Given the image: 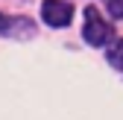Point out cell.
<instances>
[{
    "instance_id": "obj_1",
    "label": "cell",
    "mask_w": 123,
    "mask_h": 120,
    "mask_svg": "<svg viewBox=\"0 0 123 120\" xmlns=\"http://www.w3.org/2000/svg\"><path fill=\"white\" fill-rule=\"evenodd\" d=\"M82 35H85L88 44H94V47H100V44H105V41L111 38V26L100 18V12H97L94 6L85 9V26H82Z\"/></svg>"
},
{
    "instance_id": "obj_2",
    "label": "cell",
    "mask_w": 123,
    "mask_h": 120,
    "mask_svg": "<svg viewBox=\"0 0 123 120\" xmlns=\"http://www.w3.org/2000/svg\"><path fill=\"white\" fill-rule=\"evenodd\" d=\"M41 15H44V21H47L50 26H65L73 18V6L65 3V0H44Z\"/></svg>"
},
{
    "instance_id": "obj_3",
    "label": "cell",
    "mask_w": 123,
    "mask_h": 120,
    "mask_svg": "<svg viewBox=\"0 0 123 120\" xmlns=\"http://www.w3.org/2000/svg\"><path fill=\"white\" fill-rule=\"evenodd\" d=\"M18 26H24V29H32V24L29 21H9V18H3V15H0V32H9V29H18ZM12 35V32H9Z\"/></svg>"
},
{
    "instance_id": "obj_4",
    "label": "cell",
    "mask_w": 123,
    "mask_h": 120,
    "mask_svg": "<svg viewBox=\"0 0 123 120\" xmlns=\"http://www.w3.org/2000/svg\"><path fill=\"white\" fill-rule=\"evenodd\" d=\"M109 62H111L114 67L123 70V41H114V44H111V50H109Z\"/></svg>"
},
{
    "instance_id": "obj_5",
    "label": "cell",
    "mask_w": 123,
    "mask_h": 120,
    "mask_svg": "<svg viewBox=\"0 0 123 120\" xmlns=\"http://www.w3.org/2000/svg\"><path fill=\"white\" fill-rule=\"evenodd\" d=\"M105 6H109V12L114 18H123V0H105Z\"/></svg>"
}]
</instances>
